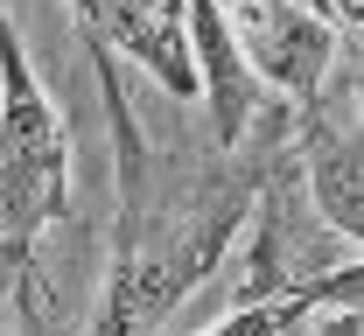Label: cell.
Wrapping results in <instances>:
<instances>
[{"instance_id": "7", "label": "cell", "mask_w": 364, "mask_h": 336, "mask_svg": "<svg viewBox=\"0 0 364 336\" xmlns=\"http://www.w3.org/2000/svg\"><path fill=\"white\" fill-rule=\"evenodd\" d=\"M364 308V266L358 259H336L309 281L280 294H259V301H238L225 315H210V336H273V330H309V323H343Z\"/></svg>"}, {"instance_id": "4", "label": "cell", "mask_w": 364, "mask_h": 336, "mask_svg": "<svg viewBox=\"0 0 364 336\" xmlns=\"http://www.w3.org/2000/svg\"><path fill=\"white\" fill-rule=\"evenodd\" d=\"M343 105H350V92H336V77L322 98L294 105V168H301V190L322 224L336 239H364V154Z\"/></svg>"}, {"instance_id": "2", "label": "cell", "mask_w": 364, "mask_h": 336, "mask_svg": "<svg viewBox=\"0 0 364 336\" xmlns=\"http://www.w3.org/2000/svg\"><path fill=\"white\" fill-rule=\"evenodd\" d=\"M56 217H70V134L28 63L21 28L0 7V245L21 288V315H43L36 245Z\"/></svg>"}, {"instance_id": "1", "label": "cell", "mask_w": 364, "mask_h": 336, "mask_svg": "<svg viewBox=\"0 0 364 336\" xmlns=\"http://www.w3.org/2000/svg\"><path fill=\"white\" fill-rule=\"evenodd\" d=\"M85 56L105 98V134H112V252H105L91 330H161L238 245V224L267 183L273 154L294 134V105L267 98L238 147L210 141L161 154L127 105L119 56L105 43H85Z\"/></svg>"}, {"instance_id": "9", "label": "cell", "mask_w": 364, "mask_h": 336, "mask_svg": "<svg viewBox=\"0 0 364 336\" xmlns=\"http://www.w3.org/2000/svg\"><path fill=\"white\" fill-rule=\"evenodd\" d=\"M0 288H14V273H7V245H0Z\"/></svg>"}, {"instance_id": "6", "label": "cell", "mask_w": 364, "mask_h": 336, "mask_svg": "<svg viewBox=\"0 0 364 336\" xmlns=\"http://www.w3.org/2000/svg\"><path fill=\"white\" fill-rule=\"evenodd\" d=\"M182 36H189L196 98H203V112H210V141L238 147L273 92L252 77V63H245V49H238V28L225 21L218 0H182Z\"/></svg>"}, {"instance_id": "3", "label": "cell", "mask_w": 364, "mask_h": 336, "mask_svg": "<svg viewBox=\"0 0 364 336\" xmlns=\"http://www.w3.org/2000/svg\"><path fill=\"white\" fill-rule=\"evenodd\" d=\"M225 21L238 28V49L252 63V77L287 105H309L329 92V77L343 70L350 36L336 28V14H322L309 0H218Z\"/></svg>"}, {"instance_id": "5", "label": "cell", "mask_w": 364, "mask_h": 336, "mask_svg": "<svg viewBox=\"0 0 364 336\" xmlns=\"http://www.w3.org/2000/svg\"><path fill=\"white\" fill-rule=\"evenodd\" d=\"M85 43H105L147 70L168 98H196V70H189V36H182V0H70Z\"/></svg>"}, {"instance_id": "8", "label": "cell", "mask_w": 364, "mask_h": 336, "mask_svg": "<svg viewBox=\"0 0 364 336\" xmlns=\"http://www.w3.org/2000/svg\"><path fill=\"white\" fill-rule=\"evenodd\" d=\"M309 7H322V14H336V28H343V36H358V14H350V0H309Z\"/></svg>"}]
</instances>
